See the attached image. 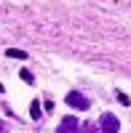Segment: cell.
<instances>
[{
  "label": "cell",
  "instance_id": "3",
  "mask_svg": "<svg viewBox=\"0 0 131 133\" xmlns=\"http://www.w3.org/2000/svg\"><path fill=\"white\" fill-rule=\"evenodd\" d=\"M78 130H80V123H78L75 117H64L62 125L56 128V133H78Z\"/></svg>",
  "mask_w": 131,
  "mask_h": 133
},
{
  "label": "cell",
  "instance_id": "9",
  "mask_svg": "<svg viewBox=\"0 0 131 133\" xmlns=\"http://www.w3.org/2000/svg\"><path fill=\"white\" fill-rule=\"evenodd\" d=\"M0 93H3V85H0Z\"/></svg>",
  "mask_w": 131,
  "mask_h": 133
},
{
  "label": "cell",
  "instance_id": "2",
  "mask_svg": "<svg viewBox=\"0 0 131 133\" xmlns=\"http://www.w3.org/2000/svg\"><path fill=\"white\" fill-rule=\"evenodd\" d=\"M99 130H102V133H118V130H121V123H118V117H115V115H110V112H104V115L99 117Z\"/></svg>",
  "mask_w": 131,
  "mask_h": 133
},
{
  "label": "cell",
  "instance_id": "5",
  "mask_svg": "<svg viewBox=\"0 0 131 133\" xmlns=\"http://www.w3.org/2000/svg\"><path fill=\"white\" fill-rule=\"evenodd\" d=\"M29 115H32V120H38V117L43 115V112H40V104H38V101H32V107H29Z\"/></svg>",
  "mask_w": 131,
  "mask_h": 133
},
{
  "label": "cell",
  "instance_id": "1",
  "mask_svg": "<svg viewBox=\"0 0 131 133\" xmlns=\"http://www.w3.org/2000/svg\"><path fill=\"white\" fill-rule=\"evenodd\" d=\"M64 101H67V107H72V109H80V112H86V109L91 107V101H88V98H86L83 93H78V91H70Z\"/></svg>",
  "mask_w": 131,
  "mask_h": 133
},
{
  "label": "cell",
  "instance_id": "4",
  "mask_svg": "<svg viewBox=\"0 0 131 133\" xmlns=\"http://www.w3.org/2000/svg\"><path fill=\"white\" fill-rule=\"evenodd\" d=\"M5 56H8V59H27V53H24V51H19V48H8V51H5Z\"/></svg>",
  "mask_w": 131,
  "mask_h": 133
},
{
  "label": "cell",
  "instance_id": "8",
  "mask_svg": "<svg viewBox=\"0 0 131 133\" xmlns=\"http://www.w3.org/2000/svg\"><path fill=\"white\" fill-rule=\"evenodd\" d=\"M0 133H5V130H3V125H0Z\"/></svg>",
  "mask_w": 131,
  "mask_h": 133
},
{
  "label": "cell",
  "instance_id": "6",
  "mask_svg": "<svg viewBox=\"0 0 131 133\" xmlns=\"http://www.w3.org/2000/svg\"><path fill=\"white\" fill-rule=\"evenodd\" d=\"M19 77H21V80H24V83H32V80H35V77H32V72H29V69H21V72H19Z\"/></svg>",
  "mask_w": 131,
  "mask_h": 133
},
{
  "label": "cell",
  "instance_id": "7",
  "mask_svg": "<svg viewBox=\"0 0 131 133\" xmlns=\"http://www.w3.org/2000/svg\"><path fill=\"white\" fill-rule=\"evenodd\" d=\"M118 101H121L123 107H131V98H128L126 93H121V91H118Z\"/></svg>",
  "mask_w": 131,
  "mask_h": 133
}]
</instances>
